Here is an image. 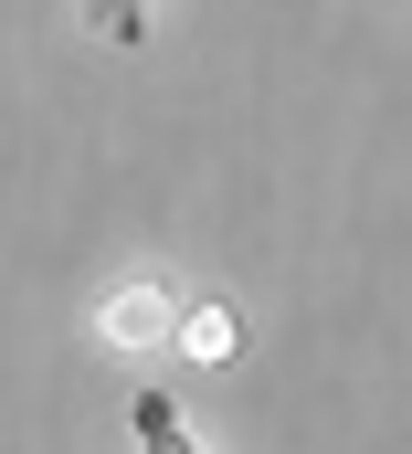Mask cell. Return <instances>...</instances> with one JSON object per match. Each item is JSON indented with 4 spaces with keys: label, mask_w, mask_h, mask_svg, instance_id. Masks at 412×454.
<instances>
[{
    "label": "cell",
    "mask_w": 412,
    "mask_h": 454,
    "mask_svg": "<svg viewBox=\"0 0 412 454\" xmlns=\"http://www.w3.org/2000/svg\"><path fill=\"white\" fill-rule=\"evenodd\" d=\"M75 11H85V32L116 43V53H138V43H148V0H75Z\"/></svg>",
    "instance_id": "obj_3"
},
{
    "label": "cell",
    "mask_w": 412,
    "mask_h": 454,
    "mask_svg": "<svg viewBox=\"0 0 412 454\" xmlns=\"http://www.w3.org/2000/svg\"><path fill=\"white\" fill-rule=\"evenodd\" d=\"M180 317H191V296L170 286V275H127L116 296H96V348H116V359H148V348H180Z\"/></svg>",
    "instance_id": "obj_1"
},
{
    "label": "cell",
    "mask_w": 412,
    "mask_h": 454,
    "mask_svg": "<svg viewBox=\"0 0 412 454\" xmlns=\"http://www.w3.org/2000/svg\"><path fill=\"white\" fill-rule=\"evenodd\" d=\"M180 348H191V359H233V307H222V296H191V317H180Z\"/></svg>",
    "instance_id": "obj_4"
},
{
    "label": "cell",
    "mask_w": 412,
    "mask_h": 454,
    "mask_svg": "<svg viewBox=\"0 0 412 454\" xmlns=\"http://www.w3.org/2000/svg\"><path fill=\"white\" fill-rule=\"evenodd\" d=\"M127 423H138V454H202L191 412H180L170 391H127Z\"/></svg>",
    "instance_id": "obj_2"
}]
</instances>
